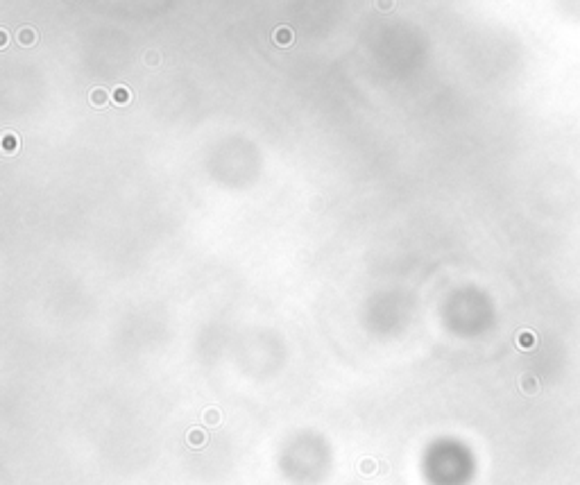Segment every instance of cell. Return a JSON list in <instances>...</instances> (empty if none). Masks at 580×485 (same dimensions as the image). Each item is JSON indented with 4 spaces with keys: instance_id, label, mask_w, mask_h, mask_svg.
<instances>
[{
    "instance_id": "cell-1",
    "label": "cell",
    "mask_w": 580,
    "mask_h": 485,
    "mask_svg": "<svg viewBox=\"0 0 580 485\" xmlns=\"http://www.w3.org/2000/svg\"><path fill=\"white\" fill-rule=\"evenodd\" d=\"M272 41H275V46H279V48H290L292 43H295V32H292V27H288V25H279L275 32H272Z\"/></svg>"
},
{
    "instance_id": "cell-2",
    "label": "cell",
    "mask_w": 580,
    "mask_h": 485,
    "mask_svg": "<svg viewBox=\"0 0 580 485\" xmlns=\"http://www.w3.org/2000/svg\"><path fill=\"white\" fill-rule=\"evenodd\" d=\"M16 41L21 43L23 48H32V46H37V41H39V32L30 25H23V27H18V32H16Z\"/></svg>"
},
{
    "instance_id": "cell-3",
    "label": "cell",
    "mask_w": 580,
    "mask_h": 485,
    "mask_svg": "<svg viewBox=\"0 0 580 485\" xmlns=\"http://www.w3.org/2000/svg\"><path fill=\"white\" fill-rule=\"evenodd\" d=\"M0 148H3L5 154H16L18 150H21V138H18V134L16 132H3Z\"/></svg>"
},
{
    "instance_id": "cell-4",
    "label": "cell",
    "mask_w": 580,
    "mask_h": 485,
    "mask_svg": "<svg viewBox=\"0 0 580 485\" xmlns=\"http://www.w3.org/2000/svg\"><path fill=\"white\" fill-rule=\"evenodd\" d=\"M111 100V93L107 89H102V86H95V89L89 91V102L91 107H97V109H102V107H107Z\"/></svg>"
},
{
    "instance_id": "cell-5",
    "label": "cell",
    "mask_w": 580,
    "mask_h": 485,
    "mask_svg": "<svg viewBox=\"0 0 580 485\" xmlns=\"http://www.w3.org/2000/svg\"><path fill=\"white\" fill-rule=\"evenodd\" d=\"M111 102L118 105V107L129 105L131 102V89H129V86H125V84L114 86V89H111Z\"/></svg>"
},
{
    "instance_id": "cell-6",
    "label": "cell",
    "mask_w": 580,
    "mask_h": 485,
    "mask_svg": "<svg viewBox=\"0 0 580 485\" xmlns=\"http://www.w3.org/2000/svg\"><path fill=\"white\" fill-rule=\"evenodd\" d=\"M143 64L150 66V68H157L159 64H161V55H159L157 50H145L143 55Z\"/></svg>"
},
{
    "instance_id": "cell-7",
    "label": "cell",
    "mask_w": 580,
    "mask_h": 485,
    "mask_svg": "<svg viewBox=\"0 0 580 485\" xmlns=\"http://www.w3.org/2000/svg\"><path fill=\"white\" fill-rule=\"evenodd\" d=\"M374 5H377L379 12H392L394 0H374Z\"/></svg>"
},
{
    "instance_id": "cell-8",
    "label": "cell",
    "mask_w": 580,
    "mask_h": 485,
    "mask_svg": "<svg viewBox=\"0 0 580 485\" xmlns=\"http://www.w3.org/2000/svg\"><path fill=\"white\" fill-rule=\"evenodd\" d=\"M7 43H9V32L5 27H0V48H7Z\"/></svg>"
}]
</instances>
